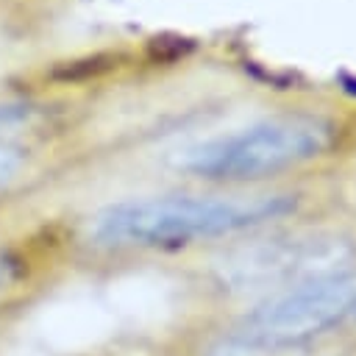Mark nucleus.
<instances>
[{"label": "nucleus", "instance_id": "39448f33", "mask_svg": "<svg viewBox=\"0 0 356 356\" xmlns=\"http://www.w3.org/2000/svg\"><path fill=\"white\" fill-rule=\"evenodd\" d=\"M8 281H11V264H8V259L0 253V292L8 286Z\"/></svg>", "mask_w": 356, "mask_h": 356}, {"label": "nucleus", "instance_id": "f03ea898", "mask_svg": "<svg viewBox=\"0 0 356 356\" xmlns=\"http://www.w3.org/2000/svg\"><path fill=\"white\" fill-rule=\"evenodd\" d=\"M331 125L320 117H273L214 136L184 153V170L209 181H250L320 156Z\"/></svg>", "mask_w": 356, "mask_h": 356}, {"label": "nucleus", "instance_id": "7ed1b4c3", "mask_svg": "<svg viewBox=\"0 0 356 356\" xmlns=\"http://www.w3.org/2000/svg\"><path fill=\"white\" fill-rule=\"evenodd\" d=\"M356 314V270H317L270 292L242 320V339L259 348L309 342Z\"/></svg>", "mask_w": 356, "mask_h": 356}, {"label": "nucleus", "instance_id": "f257e3e1", "mask_svg": "<svg viewBox=\"0 0 356 356\" xmlns=\"http://www.w3.org/2000/svg\"><path fill=\"white\" fill-rule=\"evenodd\" d=\"M292 209L289 195H150L100 209L89 236L100 248H178L278 220Z\"/></svg>", "mask_w": 356, "mask_h": 356}, {"label": "nucleus", "instance_id": "20e7f679", "mask_svg": "<svg viewBox=\"0 0 356 356\" xmlns=\"http://www.w3.org/2000/svg\"><path fill=\"white\" fill-rule=\"evenodd\" d=\"M22 161H25L22 147H17V145L0 139V186L11 184V181L17 178V172L22 170Z\"/></svg>", "mask_w": 356, "mask_h": 356}]
</instances>
